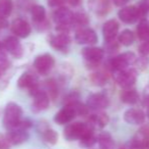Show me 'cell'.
<instances>
[{"label":"cell","mask_w":149,"mask_h":149,"mask_svg":"<svg viewBox=\"0 0 149 149\" xmlns=\"http://www.w3.org/2000/svg\"><path fill=\"white\" fill-rule=\"evenodd\" d=\"M80 146L83 148H90L95 144V142L97 141V137L94 135V132H90V133L86 134L84 137H82L80 140Z\"/></svg>","instance_id":"cell-31"},{"label":"cell","mask_w":149,"mask_h":149,"mask_svg":"<svg viewBox=\"0 0 149 149\" xmlns=\"http://www.w3.org/2000/svg\"><path fill=\"white\" fill-rule=\"evenodd\" d=\"M120 25L117 20H109L102 26V36L106 42L114 41L119 33Z\"/></svg>","instance_id":"cell-16"},{"label":"cell","mask_w":149,"mask_h":149,"mask_svg":"<svg viewBox=\"0 0 149 149\" xmlns=\"http://www.w3.org/2000/svg\"><path fill=\"white\" fill-rule=\"evenodd\" d=\"M13 8L12 0H0V16L6 18L11 14Z\"/></svg>","instance_id":"cell-28"},{"label":"cell","mask_w":149,"mask_h":149,"mask_svg":"<svg viewBox=\"0 0 149 149\" xmlns=\"http://www.w3.org/2000/svg\"><path fill=\"white\" fill-rule=\"evenodd\" d=\"M81 55L82 57L88 62L89 64H100V60L104 58V49L100 47H94V46H88L85 47L81 51Z\"/></svg>","instance_id":"cell-9"},{"label":"cell","mask_w":149,"mask_h":149,"mask_svg":"<svg viewBox=\"0 0 149 149\" xmlns=\"http://www.w3.org/2000/svg\"><path fill=\"white\" fill-rule=\"evenodd\" d=\"M89 24V18L88 16L85 14L84 12H76V13H73V20L72 25H76L79 26L80 28L85 27Z\"/></svg>","instance_id":"cell-29"},{"label":"cell","mask_w":149,"mask_h":149,"mask_svg":"<svg viewBox=\"0 0 149 149\" xmlns=\"http://www.w3.org/2000/svg\"><path fill=\"white\" fill-rule=\"evenodd\" d=\"M75 117H76V112H75L74 108L71 105H65L62 109H60L55 114L54 121L58 125H66V124L72 121Z\"/></svg>","instance_id":"cell-17"},{"label":"cell","mask_w":149,"mask_h":149,"mask_svg":"<svg viewBox=\"0 0 149 149\" xmlns=\"http://www.w3.org/2000/svg\"><path fill=\"white\" fill-rule=\"evenodd\" d=\"M135 68L136 70H138V71H144L146 68L148 66V64H149V59L146 56H142L141 58H139V59H137L136 58V60H135Z\"/></svg>","instance_id":"cell-35"},{"label":"cell","mask_w":149,"mask_h":149,"mask_svg":"<svg viewBox=\"0 0 149 149\" xmlns=\"http://www.w3.org/2000/svg\"><path fill=\"white\" fill-rule=\"evenodd\" d=\"M30 127H31L30 121L22 119V121L20 123V125L18 127L11 130H8L5 137L6 140L8 141V143L11 144V145H20V144L28 141L29 139L28 129Z\"/></svg>","instance_id":"cell-3"},{"label":"cell","mask_w":149,"mask_h":149,"mask_svg":"<svg viewBox=\"0 0 149 149\" xmlns=\"http://www.w3.org/2000/svg\"><path fill=\"white\" fill-rule=\"evenodd\" d=\"M88 7L97 16H104L111 9L110 0H88Z\"/></svg>","instance_id":"cell-19"},{"label":"cell","mask_w":149,"mask_h":149,"mask_svg":"<svg viewBox=\"0 0 149 149\" xmlns=\"http://www.w3.org/2000/svg\"><path fill=\"white\" fill-rule=\"evenodd\" d=\"M147 117H148V119H149V106H148V109H147Z\"/></svg>","instance_id":"cell-45"},{"label":"cell","mask_w":149,"mask_h":149,"mask_svg":"<svg viewBox=\"0 0 149 149\" xmlns=\"http://www.w3.org/2000/svg\"><path fill=\"white\" fill-rule=\"evenodd\" d=\"M58 133L55 130L52 129H47L43 132V139L46 143L50 144V145H55L58 141Z\"/></svg>","instance_id":"cell-30"},{"label":"cell","mask_w":149,"mask_h":149,"mask_svg":"<svg viewBox=\"0 0 149 149\" xmlns=\"http://www.w3.org/2000/svg\"><path fill=\"white\" fill-rule=\"evenodd\" d=\"M114 79L116 83L123 89H129L136 83V71L132 68H126L123 71L115 72Z\"/></svg>","instance_id":"cell-7"},{"label":"cell","mask_w":149,"mask_h":149,"mask_svg":"<svg viewBox=\"0 0 149 149\" xmlns=\"http://www.w3.org/2000/svg\"><path fill=\"white\" fill-rule=\"evenodd\" d=\"M121 100L126 104H135L138 102V99H139V94L136 90L134 89H125L122 91L121 95Z\"/></svg>","instance_id":"cell-23"},{"label":"cell","mask_w":149,"mask_h":149,"mask_svg":"<svg viewBox=\"0 0 149 149\" xmlns=\"http://www.w3.org/2000/svg\"><path fill=\"white\" fill-rule=\"evenodd\" d=\"M97 142L100 149H115L116 144L113 139L112 135L108 132H102L98 135Z\"/></svg>","instance_id":"cell-22"},{"label":"cell","mask_w":149,"mask_h":149,"mask_svg":"<svg viewBox=\"0 0 149 149\" xmlns=\"http://www.w3.org/2000/svg\"><path fill=\"white\" fill-rule=\"evenodd\" d=\"M89 80L94 86H104L108 83L109 77L106 73L102 72H94L90 75Z\"/></svg>","instance_id":"cell-25"},{"label":"cell","mask_w":149,"mask_h":149,"mask_svg":"<svg viewBox=\"0 0 149 149\" xmlns=\"http://www.w3.org/2000/svg\"><path fill=\"white\" fill-rule=\"evenodd\" d=\"M75 41L81 45H93L97 43L98 37L92 29L82 27L75 32Z\"/></svg>","instance_id":"cell-8"},{"label":"cell","mask_w":149,"mask_h":149,"mask_svg":"<svg viewBox=\"0 0 149 149\" xmlns=\"http://www.w3.org/2000/svg\"><path fill=\"white\" fill-rule=\"evenodd\" d=\"M22 108L15 102H9L4 109L3 124L7 130L18 127L22 121Z\"/></svg>","instance_id":"cell-1"},{"label":"cell","mask_w":149,"mask_h":149,"mask_svg":"<svg viewBox=\"0 0 149 149\" xmlns=\"http://www.w3.org/2000/svg\"><path fill=\"white\" fill-rule=\"evenodd\" d=\"M135 40V35L131 30H124L121 34L119 35V42L124 46H130L134 43Z\"/></svg>","instance_id":"cell-27"},{"label":"cell","mask_w":149,"mask_h":149,"mask_svg":"<svg viewBox=\"0 0 149 149\" xmlns=\"http://www.w3.org/2000/svg\"><path fill=\"white\" fill-rule=\"evenodd\" d=\"M119 18L125 24H135L139 20V13L138 9L135 5H130L123 7L118 12Z\"/></svg>","instance_id":"cell-15"},{"label":"cell","mask_w":149,"mask_h":149,"mask_svg":"<svg viewBox=\"0 0 149 149\" xmlns=\"http://www.w3.org/2000/svg\"><path fill=\"white\" fill-rule=\"evenodd\" d=\"M139 13V18H143L149 13V0H141L136 6Z\"/></svg>","instance_id":"cell-32"},{"label":"cell","mask_w":149,"mask_h":149,"mask_svg":"<svg viewBox=\"0 0 149 149\" xmlns=\"http://www.w3.org/2000/svg\"><path fill=\"white\" fill-rule=\"evenodd\" d=\"M138 51L141 54V56H147L149 55V39L143 41L140 46L138 47Z\"/></svg>","instance_id":"cell-36"},{"label":"cell","mask_w":149,"mask_h":149,"mask_svg":"<svg viewBox=\"0 0 149 149\" xmlns=\"http://www.w3.org/2000/svg\"><path fill=\"white\" fill-rule=\"evenodd\" d=\"M108 123H109L108 114L104 112H97V113H94V114L90 115L88 124L92 128L102 129V128L106 127Z\"/></svg>","instance_id":"cell-21"},{"label":"cell","mask_w":149,"mask_h":149,"mask_svg":"<svg viewBox=\"0 0 149 149\" xmlns=\"http://www.w3.org/2000/svg\"><path fill=\"white\" fill-rule=\"evenodd\" d=\"M126 147H127V149H146L145 144H144L143 141H142L139 137H137V136H135V137L126 145Z\"/></svg>","instance_id":"cell-33"},{"label":"cell","mask_w":149,"mask_h":149,"mask_svg":"<svg viewBox=\"0 0 149 149\" xmlns=\"http://www.w3.org/2000/svg\"><path fill=\"white\" fill-rule=\"evenodd\" d=\"M47 1H48V5H49L50 7L58 8L64 5L66 0H47Z\"/></svg>","instance_id":"cell-37"},{"label":"cell","mask_w":149,"mask_h":149,"mask_svg":"<svg viewBox=\"0 0 149 149\" xmlns=\"http://www.w3.org/2000/svg\"><path fill=\"white\" fill-rule=\"evenodd\" d=\"M71 42L70 36L68 33L64 32H58V34L52 35L49 39V44L56 50L63 51L68 48L69 44Z\"/></svg>","instance_id":"cell-14"},{"label":"cell","mask_w":149,"mask_h":149,"mask_svg":"<svg viewBox=\"0 0 149 149\" xmlns=\"http://www.w3.org/2000/svg\"><path fill=\"white\" fill-rule=\"evenodd\" d=\"M53 20L57 26H70L72 25L73 12L67 7L61 6L53 12Z\"/></svg>","instance_id":"cell-13"},{"label":"cell","mask_w":149,"mask_h":149,"mask_svg":"<svg viewBox=\"0 0 149 149\" xmlns=\"http://www.w3.org/2000/svg\"><path fill=\"white\" fill-rule=\"evenodd\" d=\"M46 86H47V89L50 93V96L49 97H52L54 98L57 97L58 95V87H57V84L54 80H49V81L46 82Z\"/></svg>","instance_id":"cell-34"},{"label":"cell","mask_w":149,"mask_h":149,"mask_svg":"<svg viewBox=\"0 0 149 149\" xmlns=\"http://www.w3.org/2000/svg\"><path fill=\"white\" fill-rule=\"evenodd\" d=\"M3 45L5 47L7 53L12 55L15 58H20L24 54V48H22V43L17 37L15 36H9L3 41Z\"/></svg>","instance_id":"cell-11"},{"label":"cell","mask_w":149,"mask_h":149,"mask_svg":"<svg viewBox=\"0 0 149 149\" xmlns=\"http://www.w3.org/2000/svg\"><path fill=\"white\" fill-rule=\"evenodd\" d=\"M9 146H10V144L8 143L6 138L0 137V149H10Z\"/></svg>","instance_id":"cell-40"},{"label":"cell","mask_w":149,"mask_h":149,"mask_svg":"<svg viewBox=\"0 0 149 149\" xmlns=\"http://www.w3.org/2000/svg\"><path fill=\"white\" fill-rule=\"evenodd\" d=\"M93 131V128L89 124H84L81 121L68 124L64 129V138L67 141L80 140L86 134Z\"/></svg>","instance_id":"cell-2"},{"label":"cell","mask_w":149,"mask_h":149,"mask_svg":"<svg viewBox=\"0 0 149 149\" xmlns=\"http://www.w3.org/2000/svg\"><path fill=\"white\" fill-rule=\"evenodd\" d=\"M137 35L141 41L149 39V22L147 20H142L137 26Z\"/></svg>","instance_id":"cell-26"},{"label":"cell","mask_w":149,"mask_h":149,"mask_svg":"<svg viewBox=\"0 0 149 149\" xmlns=\"http://www.w3.org/2000/svg\"><path fill=\"white\" fill-rule=\"evenodd\" d=\"M110 105L109 98L102 93H93L88 96L86 101V106L90 109L100 110L104 109Z\"/></svg>","instance_id":"cell-12"},{"label":"cell","mask_w":149,"mask_h":149,"mask_svg":"<svg viewBox=\"0 0 149 149\" xmlns=\"http://www.w3.org/2000/svg\"><path fill=\"white\" fill-rule=\"evenodd\" d=\"M10 30L18 38H28L31 33V25L24 18H15L10 25Z\"/></svg>","instance_id":"cell-10"},{"label":"cell","mask_w":149,"mask_h":149,"mask_svg":"<svg viewBox=\"0 0 149 149\" xmlns=\"http://www.w3.org/2000/svg\"><path fill=\"white\" fill-rule=\"evenodd\" d=\"M9 68V64H8L7 60H5V61H0V79H1V77L4 75V73L6 72V70Z\"/></svg>","instance_id":"cell-39"},{"label":"cell","mask_w":149,"mask_h":149,"mask_svg":"<svg viewBox=\"0 0 149 149\" xmlns=\"http://www.w3.org/2000/svg\"><path fill=\"white\" fill-rule=\"evenodd\" d=\"M81 1H82V0H66V2H68L71 6H74V7L78 6L79 4L81 3Z\"/></svg>","instance_id":"cell-41"},{"label":"cell","mask_w":149,"mask_h":149,"mask_svg":"<svg viewBox=\"0 0 149 149\" xmlns=\"http://www.w3.org/2000/svg\"><path fill=\"white\" fill-rule=\"evenodd\" d=\"M31 13L33 20L37 24L43 23L46 18V9L43 5H40V4H36L31 7Z\"/></svg>","instance_id":"cell-24"},{"label":"cell","mask_w":149,"mask_h":149,"mask_svg":"<svg viewBox=\"0 0 149 149\" xmlns=\"http://www.w3.org/2000/svg\"><path fill=\"white\" fill-rule=\"evenodd\" d=\"M31 94L33 96V103L31 109L33 112H41L46 110L50 105V97L47 92L39 89L38 87L31 90Z\"/></svg>","instance_id":"cell-5"},{"label":"cell","mask_w":149,"mask_h":149,"mask_svg":"<svg viewBox=\"0 0 149 149\" xmlns=\"http://www.w3.org/2000/svg\"><path fill=\"white\" fill-rule=\"evenodd\" d=\"M112 1L114 2L115 5H117V6H122V5H124V4L127 3L128 0H112Z\"/></svg>","instance_id":"cell-43"},{"label":"cell","mask_w":149,"mask_h":149,"mask_svg":"<svg viewBox=\"0 0 149 149\" xmlns=\"http://www.w3.org/2000/svg\"><path fill=\"white\" fill-rule=\"evenodd\" d=\"M118 149H127V147H126V145H121V146H119Z\"/></svg>","instance_id":"cell-44"},{"label":"cell","mask_w":149,"mask_h":149,"mask_svg":"<svg viewBox=\"0 0 149 149\" xmlns=\"http://www.w3.org/2000/svg\"><path fill=\"white\" fill-rule=\"evenodd\" d=\"M17 86L20 89H31L38 87V78L31 73H24L17 80Z\"/></svg>","instance_id":"cell-20"},{"label":"cell","mask_w":149,"mask_h":149,"mask_svg":"<svg viewBox=\"0 0 149 149\" xmlns=\"http://www.w3.org/2000/svg\"><path fill=\"white\" fill-rule=\"evenodd\" d=\"M124 121L129 125H142L145 121V113L139 108H130L124 113Z\"/></svg>","instance_id":"cell-18"},{"label":"cell","mask_w":149,"mask_h":149,"mask_svg":"<svg viewBox=\"0 0 149 149\" xmlns=\"http://www.w3.org/2000/svg\"><path fill=\"white\" fill-rule=\"evenodd\" d=\"M8 26V23L6 20V18H3L0 16V29H4Z\"/></svg>","instance_id":"cell-42"},{"label":"cell","mask_w":149,"mask_h":149,"mask_svg":"<svg viewBox=\"0 0 149 149\" xmlns=\"http://www.w3.org/2000/svg\"><path fill=\"white\" fill-rule=\"evenodd\" d=\"M136 60V56L133 52H124L116 57L111 58L108 61L107 66L113 72H118V71H123L128 68L131 64H133Z\"/></svg>","instance_id":"cell-4"},{"label":"cell","mask_w":149,"mask_h":149,"mask_svg":"<svg viewBox=\"0 0 149 149\" xmlns=\"http://www.w3.org/2000/svg\"><path fill=\"white\" fill-rule=\"evenodd\" d=\"M55 66V58L49 53H44L38 55L33 60V68L39 74L48 75Z\"/></svg>","instance_id":"cell-6"},{"label":"cell","mask_w":149,"mask_h":149,"mask_svg":"<svg viewBox=\"0 0 149 149\" xmlns=\"http://www.w3.org/2000/svg\"><path fill=\"white\" fill-rule=\"evenodd\" d=\"M5 60H7V51L3 43L0 42V61H5Z\"/></svg>","instance_id":"cell-38"}]
</instances>
